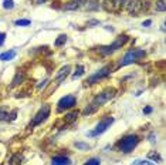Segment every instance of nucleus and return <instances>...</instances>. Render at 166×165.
Wrapping results in <instances>:
<instances>
[{
    "mask_svg": "<svg viewBox=\"0 0 166 165\" xmlns=\"http://www.w3.org/2000/svg\"><path fill=\"white\" fill-rule=\"evenodd\" d=\"M145 50H141V49H133V50H129L128 53L124 56V58L119 61L118 67H125V66H129V64H132V63L138 61L139 58L145 57Z\"/></svg>",
    "mask_w": 166,
    "mask_h": 165,
    "instance_id": "obj_1",
    "label": "nucleus"
},
{
    "mask_svg": "<svg viewBox=\"0 0 166 165\" xmlns=\"http://www.w3.org/2000/svg\"><path fill=\"white\" fill-rule=\"evenodd\" d=\"M126 41H128V36H126V34H121V36H118V37L115 38V41H114L112 44L104 46V47H100V53L104 54V56H108V54L114 53L115 50L121 49V47H122V46H124Z\"/></svg>",
    "mask_w": 166,
    "mask_h": 165,
    "instance_id": "obj_2",
    "label": "nucleus"
},
{
    "mask_svg": "<svg viewBox=\"0 0 166 165\" xmlns=\"http://www.w3.org/2000/svg\"><path fill=\"white\" fill-rule=\"evenodd\" d=\"M115 94H116V90L115 88H105L102 93H100V94L97 95L95 98H94V101H92L91 104H94L95 107H98L100 108L102 104H105V103H108V101H111L114 97H115Z\"/></svg>",
    "mask_w": 166,
    "mask_h": 165,
    "instance_id": "obj_3",
    "label": "nucleus"
},
{
    "mask_svg": "<svg viewBox=\"0 0 166 165\" xmlns=\"http://www.w3.org/2000/svg\"><path fill=\"white\" fill-rule=\"evenodd\" d=\"M138 142H139V138H138L136 135H128L119 142V149L125 154H129L135 147H136Z\"/></svg>",
    "mask_w": 166,
    "mask_h": 165,
    "instance_id": "obj_4",
    "label": "nucleus"
},
{
    "mask_svg": "<svg viewBox=\"0 0 166 165\" xmlns=\"http://www.w3.org/2000/svg\"><path fill=\"white\" fill-rule=\"evenodd\" d=\"M112 123H114V118H112V117H105V118H102L100 123L97 124L95 130H94V131H91V132H88L87 135L88 137H97V135H100V134L105 132L109 127H111Z\"/></svg>",
    "mask_w": 166,
    "mask_h": 165,
    "instance_id": "obj_5",
    "label": "nucleus"
},
{
    "mask_svg": "<svg viewBox=\"0 0 166 165\" xmlns=\"http://www.w3.org/2000/svg\"><path fill=\"white\" fill-rule=\"evenodd\" d=\"M126 2H128V0H105L102 6H104V9L107 12L118 13V12H121L122 9H125Z\"/></svg>",
    "mask_w": 166,
    "mask_h": 165,
    "instance_id": "obj_6",
    "label": "nucleus"
},
{
    "mask_svg": "<svg viewBox=\"0 0 166 165\" xmlns=\"http://www.w3.org/2000/svg\"><path fill=\"white\" fill-rule=\"evenodd\" d=\"M50 105L48 104H44L40 110H38V112L34 116L33 121L30 123V127H36V125H38V124H41L43 121H46L47 120V117L50 116Z\"/></svg>",
    "mask_w": 166,
    "mask_h": 165,
    "instance_id": "obj_7",
    "label": "nucleus"
},
{
    "mask_svg": "<svg viewBox=\"0 0 166 165\" xmlns=\"http://www.w3.org/2000/svg\"><path fill=\"white\" fill-rule=\"evenodd\" d=\"M109 74H111V67H109V66H105L104 68H101L100 71H97L95 74H92L91 77H88L87 82H88V84H95L98 80L104 79V77H107V75H109Z\"/></svg>",
    "mask_w": 166,
    "mask_h": 165,
    "instance_id": "obj_8",
    "label": "nucleus"
},
{
    "mask_svg": "<svg viewBox=\"0 0 166 165\" xmlns=\"http://www.w3.org/2000/svg\"><path fill=\"white\" fill-rule=\"evenodd\" d=\"M75 103H77V98L74 95H65L58 101V110L61 111V110H67V108H72Z\"/></svg>",
    "mask_w": 166,
    "mask_h": 165,
    "instance_id": "obj_9",
    "label": "nucleus"
},
{
    "mask_svg": "<svg viewBox=\"0 0 166 165\" xmlns=\"http://www.w3.org/2000/svg\"><path fill=\"white\" fill-rule=\"evenodd\" d=\"M145 6H142L141 2H138V0H128L126 2V6L125 9L129 12V14H132V16H138V13L141 12V9H143Z\"/></svg>",
    "mask_w": 166,
    "mask_h": 165,
    "instance_id": "obj_10",
    "label": "nucleus"
},
{
    "mask_svg": "<svg viewBox=\"0 0 166 165\" xmlns=\"http://www.w3.org/2000/svg\"><path fill=\"white\" fill-rule=\"evenodd\" d=\"M84 3H85V0H71V2L64 4V10H77V9H79Z\"/></svg>",
    "mask_w": 166,
    "mask_h": 165,
    "instance_id": "obj_11",
    "label": "nucleus"
},
{
    "mask_svg": "<svg viewBox=\"0 0 166 165\" xmlns=\"http://www.w3.org/2000/svg\"><path fill=\"white\" fill-rule=\"evenodd\" d=\"M51 165H71V161L67 157H54L51 160Z\"/></svg>",
    "mask_w": 166,
    "mask_h": 165,
    "instance_id": "obj_12",
    "label": "nucleus"
},
{
    "mask_svg": "<svg viewBox=\"0 0 166 165\" xmlns=\"http://www.w3.org/2000/svg\"><path fill=\"white\" fill-rule=\"evenodd\" d=\"M14 57H16V51H14V50L4 51V53L0 54V60H2V61H9V60H13Z\"/></svg>",
    "mask_w": 166,
    "mask_h": 165,
    "instance_id": "obj_13",
    "label": "nucleus"
},
{
    "mask_svg": "<svg viewBox=\"0 0 166 165\" xmlns=\"http://www.w3.org/2000/svg\"><path fill=\"white\" fill-rule=\"evenodd\" d=\"M70 70H71V67L70 66H65V67H62L61 70L57 73V80L58 81H62V80L65 79L67 75H68V73H70Z\"/></svg>",
    "mask_w": 166,
    "mask_h": 165,
    "instance_id": "obj_14",
    "label": "nucleus"
},
{
    "mask_svg": "<svg viewBox=\"0 0 166 165\" xmlns=\"http://www.w3.org/2000/svg\"><path fill=\"white\" fill-rule=\"evenodd\" d=\"M23 79H24V74H23L21 71H17L16 77H14L12 81V87H16V86H19V84H21V82H23Z\"/></svg>",
    "mask_w": 166,
    "mask_h": 165,
    "instance_id": "obj_15",
    "label": "nucleus"
},
{
    "mask_svg": "<svg viewBox=\"0 0 166 165\" xmlns=\"http://www.w3.org/2000/svg\"><path fill=\"white\" fill-rule=\"evenodd\" d=\"M78 114H79V112L77 111V110L68 112V114L65 116V123H72V121H75V120H77V117H78Z\"/></svg>",
    "mask_w": 166,
    "mask_h": 165,
    "instance_id": "obj_16",
    "label": "nucleus"
},
{
    "mask_svg": "<svg viewBox=\"0 0 166 165\" xmlns=\"http://www.w3.org/2000/svg\"><path fill=\"white\" fill-rule=\"evenodd\" d=\"M23 161V157L20 154H14L12 158H10V165H20Z\"/></svg>",
    "mask_w": 166,
    "mask_h": 165,
    "instance_id": "obj_17",
    "label": "nucleus"
},
{
    "mask_svg": "<svg viewBox=\"0 0 166 165\" xmlns=\"http://www.w3.org/2000/svg\"><path fill=\"white\" fill-rule=\"evenodd\" d=\"M97 110H98V107H95L94 104H91V105H88L87 108H84L83 116H90V114H92V112H95Z\"/></svg>",
    "mask_w": 166,
    "mask_h": 165,
    "instance_id": "obj_18",
    "label": "nucleus"
},
{
    "mask_svg": "<svg viewBox=\"0 0 166 165\" xmlns=\"http://www.w3.org/2000/svg\"><path fill=\"white\" fill-rule=\"evenodd\" d=\"M148 158H149V160H154L155 162H161V161H162L161 155H159L156 151H150V152L148 154Z\"/></svg>",
    "mask_w": 166,
    "mask_h": 165,
    "instance_id": "obj_19",
    "label": "nucleus"
},
{
    "mask_svg": "<svg viewBox=\"0 0 166 165\" xmlns=\"http://www.w3.org/2000/svg\"><path fill=\"white\" fill-rule=\"evenodd\" d=\"M65 41H67V36L65 34H61V36H58V38L55 40L54 46L55 47H61L62 44H65Z\"/></svg>",
    "mask_w": 166,
    "mask_h": 165,
    "instance_id": "obj_20",
    "label": "nucleus"
},
{
    "mask_svg": "<svg viewBox=\"0 0 166 165\" xmlns=\"http://www.w3.org/2000/svg\"><path fill=\"white\" fill-rule=\"evenodd\" d=\"M83 74H84V66H78L77 67V70H75V73L72 74V80L78 79V77H81Z\"/></svg>",
    "mask_w": 166,
    "mask_h": 165,
    "instance_id": "obj_21",
    "label": "nucleus"
},
{
    "mask_svg": "<svg viewBox=\"0 0 166 165\" xmlns=\"http://www.w3.org/2000/svg\"><path fill=\"white\" fill-rule=\"evenodd\" d=\"M166 0H159V2H156V10L158 12H165L166 10Z\"/></svg>",
    "mask_w": 166,
    "mask_h": 165,
    "instance_id": "obj_22",
    "label": "nucleus"
},
{
    "mask_svg": "<svg viewBox=\"0 0 166 165\" xmlns=\"http://www.w3.org/2000/svg\"><path fill=\"white\" fill-rule=\"evenodd\" d=\"M9 120V112L6 108H0V121H7Z\"/></svg>",
    "mask_w": 166,
    "mask_h": 165,
    "instance_id": "obj_23",
    "label": "nucleus"
},
{
    "mask_svg": "<svg viewBox=\"0 0 166 165\" xmlns=\"http://www.w3.org/2000/svg\"><path fill=\"white\" fill-rule=\"evenodd\" d=\"M3 7L6 10H12L14 7V2L13 0H3Z\"/></svg>",
    "mask_w": 166,
    "mask_h": 165,
    "instance_id": "obj_24",
    "label": "nucleus"
},
{
    "mask_svg": "<svg viewBox=\"0 0 166 165\" xmlns=\"http://www.w3.org/2000/svg\"><path fill=\"white\" fill-rule=\"evenodd\" d=\"M14 24L24 27V26H29V24H30V20H29V19H23V20H16V21H14Z\"/></svg>",
    "mask_w": 166,
    "mask_h": 165,
    "instance_id": "obj_25",
    "label": "nucleus"
},
{
    "mask_svg": "<svg viewBox=\"0 0 166 165\" xmlns=\"http://www.w3.org/2000/svg\"><path fill=\"white\" fill-rule=\"evenodd\" d=\"M132 165H155L149 161H145V160H136V161H133Z\"/></svg>",
    "mask_w": 166,
    "mask_h": 165,
    "instance_id": "obj_26",
    "label": "nucleus"
},
{
    "mask_svg": "<svg viewBox=\"0 0 166 165\" xmlns=\"http://www.w3.org/2000/svg\"><path fill=\"white\" fill-rule=\"evenodd\" d=\"M84 165H101V161L98 158H91V160H88Z\"/></svg>",
    "mask_w": 166,
    "mask_h": 165,
    "instance_id": "obj_27",
    "label": "nucleus"
},
{
    "mask_svg": "<svg viewBox=\"0 0 166 165\" xmlns=\"http://www.w3.org/2000/svg\"><path fill=\"white\" fill-rule=\"evenodd\" d=\"M75 147L79 148V149H90V148H91L88 144H84V142H75Z\"/></svg>",
    "mask_w": 166,
    "mask_h": 165,
    "instance_id": "obj_28",
    "label": "nucleus"
},
{
    "mask_svg": "<svg viewBox=\"0 0 166 165\" xmlns=\"http://www.w3.org/2000/svg\"><path fill=\"white\" fill-rule=\"evenodd\" d=\"M16 116H17V111L14 110V111H13L12 114L9 116V120H7V121H13V120H16Z\"/></svg>",
    "mask_w": 166,
    "mask_h": 165,
    "instance_id": "obj_29",
    "label": "nucleus"
},
{
    "mask_svg": "<svg viewBox=\"0 0 166 165\" xmlns=\"http://www.w3.org/2000/svg\"><path fill=\"white\" fill-rule=\"evenodd\" d=\"M33 4H43V3H46V2H48V0H30Z\"/></svg>",
    "mask_w": 166,
    "mask_h": 165,
    "instance_id": "obj_30",
    "label": "nucleus"
},
{
    "mask_svg": "<svg viewBox=\"0 0 166 165\" xmlns=\"http://www.w3.org/2000/svg\"><path fill=\"white\" fill-rule=\"evenodd\" d=\"M4 38H6V34L0 31V46H2V44L4 43Z\"/></svg>",
    "mask_w": 166,
    "mask_h": 165,
    "instance_id": "obj_31",
    "label": "nucleus"
},
{
    "mask_svg": "<svg viewBox=\"0 0 166 165\" xmlns=\"http://www.w3.org/2000/svg\"><path fill=\"white\" fill-rule=\"evenodd\" d=\"M150 24H152V20H146V21H143V23H142V26H143V27H149Z\"/></svg>",
    "mask_w": 166,
    "mask_h": 165,
    "instance_id": "obj_32",
    "label": "nucleus"
},
{
    "mask_svg": "<svg viewBox=\"0 0 166 165\" xmlns=\"http://www.w3.org/2000/svg\"><path fill=\"white\" fill-rule=\"evenodd\" d=\"M46 84H47V80H44V81H41V84H38V90H41V88H43V87H44V86H46Z\"/></svg>",
    "mask_w": 166,
    "mask_h": 165,
    "instance_id": "obj_33",
    "label": "nucleus"
},
{
    "mask_svg": "<svg viewBox=\"0 0 166 165\" xmlns=\"http://www.w3.org/2000/svg\"><path fill=\"white\" fill-rule=\"evenodd\" d=\"M143 112H145V114H149V112H152V107H146L145 110H143Z\"/></svg>",
    "mask_w": 166,
    "mask_h": 165,
    "instance_id": "obj_34",
    "label": "nucleus"
}]
</instances>
